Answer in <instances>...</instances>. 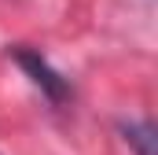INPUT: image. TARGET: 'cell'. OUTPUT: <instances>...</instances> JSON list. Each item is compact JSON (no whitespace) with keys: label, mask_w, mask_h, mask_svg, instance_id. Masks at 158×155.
Segmentation results:
<instances>
[{"label":"cell","mask_w":158,"mask_h":155,"mask_svg":"<svg viewBox=\"0 0 158 155\" xmlns=\"http://www.w3.org/2000/svg\"><path fill=\"white\" fill-rule=\"evenodd\" d=\"M15 59L22 63V70L40 85V92H44L52 104H63V100H66V92H70V89H66V81L48 67V59H44V55L30 52V48H19V52H15Z\"/></svg>","instance_id":"cell-1"}]
</instances>
